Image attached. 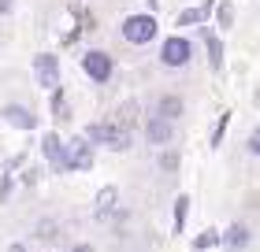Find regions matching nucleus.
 Masks as SVG:
<instances>
[{
  "instance_id": "obj_1",
  "label": "nucleus",
  "mask_w": 260,
  "mask_h": 252,
  "mask_svg": "<svg viewBox=\"0 0 260 252\" xmlns=\"http://www.w3.org/2000/svg\"><path fill=\"white\" fill-rule=\"evenodd\" d=\"M82 137H86L89 145L108 149V152H126L130 141H134V137H130V130H126L123 123H115V119H108V123H104V119H101V123H89Z\"/></svg>"
},
{
  "instance_id": "obj_2",
  "label": "nucleus",
  "mask_w": 260,
  "mask_h": 252,
  "mask_svg": "<svg viewBox=\"0 0 260 252\" xmlns=\"http://www.w3.org/2000/svg\"><path fill=\"white\" fill-rule=\"evenodd\" d=\"M156 33H160L156 19L145 15V11H138V15L123 19V41H126V45H138V49H141V45L156 41Z\"/></svg>"
},
{
  "instance_id": "obj_3",
  "label": "nucleus",
  "mask_w": 260,
  "mask_h": 252,
  "mask_svg": "<svg viewBox=\"0 0 260 252\" xmlns=\"http://www.w3.org/2000/svg\"><path fill=\"white\" fill-rule=\"evenodd\" d=\"M190 59H193V41L182 38V33H171V38L160 45V63L168 70H179V67L190 63Z\"/></svg>"
},
{
  "instance_id": "obj_4",
  "label": "nucleus",
  "mask_w": 260,
  "mask_h": 252,
  "mask_svg": "<svg viewBox=\"0 0 260 252\" xmlns=\"http://www.w3.org/2000/svg\"><path fill=\"white\" fill-rule=\"evenodd\" d=\"M82 70H86L89 82H97V86H108L112 75H115V59L104 52V49H89L82 56Z\"/></svg>"
},
{
  "instance_id": "obj_5",
  "label": "nucleus",
  "mask_w": 260,
  "mask_h": 252,
  "mask_svg": "<svg viewBox=\"0 0 260 252\" xmlns=\"http://www.w3.org/2000/svg\"><path fill=\"white\" fill-rule=\"evenodd\" d=\"M93 167V145L86 137H71L63 145V171H89Z\"/></svg>"
},
{
  "instance_id": "obj_6",
  "label": "nucleus",
  "mask_w": 260,
  "mask_h": 252,
  "mask_svg": "<svg viewBox=\"0 0 260 252\" xmlns=\"http://www.w3.org/2000/svg\"><path fill=\"white\" fill-rule=\"evenodd\" d=\"M34 78H38L41 89H56L60 86V56L56 52H38L34 56Z\"/></svg>"
},
{
  "instance_id": "obj_7",
  "label": "nucleus",
  "mask_w": 260,
  "mask_h": 252,
  "mask_svg": "<svg viewBox=\"0 0 260 252\" xmlns=\"http://www.w3.org/2000/svg\"><path fill=\"white\" fill-rule=\"evenodd\" d=\"M249 245H253V230H249V223H242V219L227 223V230L219 234V248H227V252H245Z\"/></svg>"
},
{
  "instance_id": "obj_8",
  "label": "nucleus",
  "mask_w": 260,
  "mask_h": 252,
  "mask_svg": "<svg viewBox=\"0 0 260 252\" xmlns=\"http://www.w3.org/2000/svg\"><path fill=\"white\" fill-rule=\"evenodd\" d=\"M171 137H175V123H168V119H160V115H152L145 119V141L149 145H171Z\"/></svg>"
},
{
  "instance_id": "obj_9",
  "label": "nucleus",
  "mask_w": 260,
  "mask_h": 252,
  "mask_svg": "<svg viewBox=\"0 0 260 252\" xmlns=\"http://www.w3.org/2000/svg\"><path fill=\"white\" fill-rule=\"evenodd\" d=\"M41 156H45V163H49L52 171H63V137L56 134V130H49V134L41 137Z\"/></svg>"
},
{
  "instance_id": "obj_10",
  "label": "nucleus",
  "mask_w": 260,
  "mask_h": 252,
  "mask_svg": "<svg viewBox=\"0 0 260 252\" xmlns=\"http://www.w3.org/2000/svg\"><path fill=\"white\" fill-rule=\"evenodd\" d=\"M0 115H4V123H11L15 130H34V126H38L34 112H30V107H19V104H4Z\"/></svg>"
},
{
  "instance_id": "obj_11",
  "label": "nucleus",
  "mask_w": 260,
  "mask_h": 252,
  "mask_svg": "<svg viewBox=\"0 0 260 252\" xmlns=\"http://www.w3.org/2000/svg\"><path fill=\"white\" fill-rule=\"evenodd\" d=\"M201 41H205V49H208V67L219 75L223 70V38L212 33V30H201Z\"/></svg>"
},
{
  "instance_id": "obj_12",
  "label": "nucleus",
  "mask_w": 260,
  "mask_h": 252,
  "mask_svg": "<svg viewBox=\"0 0 260 252\" xmlns=\"http://www.w3.org/2000/svg\"><path fill=\"white\" fill-rule=\"evenodd\" d=\"M186 219H190V197L179 193V197H175V208H171V234H182Z\"/></svg>"
},
{
  "instance_id": "obj_13",
  "label": "nucleus",
  "mask_w": 260,
  "mask_h": 252,
  "mask_svg": "<svg viewBox=\"0 0 260 252\" xmlns=\"http://www.w3.org/2000/svg\"><path fill=\"white\" fill-rule=\"evenodd\" d=\"M182 112H186L182 97H175V93H168V97H160V107H156V115H160V119H168V123H175V119H182Z\"/></svg>"
},
{
  "instance_id": "obj_14",
  "label": "nucleus",
  "mask_w": 260,
  "mask_h": 252,
  "mask_svg": "<svg viewBox=\"0 0 260 252\" xmlns=\"http://www.w3.org/2000/svg\"><path fill=\"white\" fill-rule=\"evenodd\" d=\"M208 11H212V0H205L201 8H186V11H179V26H201V22L208 19Z\"/></svg>"
},
{
  "instance_id": "obj_15",
  "label": "nucleus",
  "mask_w": 260,
  "mask_h": 252,
  "mask_svg": "<svg viewBox=\"0 0 260 252\" xmlns=\"http://www.w3.org/2000/svg\"><path fill=\"white\" fill-rule=\"evenodd\" d=\"M119 204V189L115 186H104L97 193V219H104V215H112V208Z\"/></svg>"
},
{
  "instance_id": "obj_16",
  "label": "nucleus",
  "mask_w": 260,
  "mask_h": 252,
  "mask_svg": "<svg viewBox=\"0 0 260 252\" xmlns=\"http://www.w3.org/2000/svg\"><path fill=\"white\" fill-rule=\"evenodd\" d=\"M212 248H219V230L216 226H208V230H201L193 237V252H212Z\"/></svg>"
},
{
  "instance_id": "obj_17",
  "label": "nucleus",
  "mask_w": 260,
  "mask_h": 252,
  "mask_svg": "<svg viewBox=\"0 0 260 252\" xmlns=\"http://www.w3.org/2000/svg\"><path fill=\"white\" fill-rule=\"evenodd\" d=\"M227 126H231V112H223V115L216 119V126H212V137H208V145H212V149H219V145H223V134H227Z\"/></svg>"
},
{
  "instance_id": "obj_18",
  "label": "nucleus",
  "mask_w": 260,
  "mask_h": 252,
  "mask_svg": "<svg viewBox=\"0 0 260 252\" xmlns=\"http://www.w3.org/2000/svg\"><path fill=\"white\" fill-rule=\"evenodd\" d=\"M179 160H182V156L175 152V149H164L156 163H160V171H168V174H175V171H179Z\"/></svg>"
},
{
  "instance_id": "obj_19",
  "label": "nucleus",
  "mask_w": 260,
  "mask_h": 252,
  "mask_svg": "<svg viewBox=\"0 0 260 252\" xmlns=\"http://www.w3.org/2000/svg\"><path fill=\"white\" fill-rule=\"evenodd\" d=\"M216 19H219L223 30L234 26V8H231V0H219V4H216Z\"/></svg>"
},
{
  "instance_id": "obj_20",
  "label": "nucleus",
  "mask_w": 260,
  "mask_h": 252,
  "mask_svg": "<svg viewBox=\"0 0 260 252\" xmlns=\"http://www.w3.org/2000/svg\"><path fill=\"white\" fill-rule=\"evenodd\" d=\"M11 193H15V174L4 171V174H0V204H8Z\"/></svg>"
},
{
  "instance_id": "obj_21",
  "label": "nucleus",
  "mask_w": 260,
  "mask_h": 252,
  "mask_svg": "<svg viewBox=\"0 0 260 252\" xmlns=\"http://www.w3.org/2000/svg\"><path fill=\"white\" fill-rule=\"evenodd\" d=\"M52 115H56V119H63V115H67V97H63V89H60V86L52 89Z\"/></svg>"
},
{
  "instance_id": "obj_22",
  "label": "nucleus",
  "mask_w": 260,
  "mask_h": 252,
  "mask_svg": "<svg viewBox=\"0 0 260 252\" xmlns=\"http://www.w3.org/2000/svg\"><path fill=\"white\" fill-rule=\"evenodd\" d=\"M245 149H249L253 156H260V126L253 130V134H249V141H245Z\"/></svg>"
},
{
  "instance_id": "obj_23",
  "label": "nucleus",
  "mask_w": 260,
  "mask_h": 252,
  "mask_svg": "<svg viewBox=\"0 0 260 252\" xmlns=\"http://www.w3.org/2000/svg\"><path fill=\"white\" fill-rule=\"evenodd\" d=\"M71 252H97V248H93L89 241H78V245H75V248H71Z\"/></svg>"
},
{
  "instance_id": "obj_24",
  "label": "nucleus",
  "mask_w": 260,
  "mask_h": 252,
  "mask_svg": "<svg viewBox=\"0 0 260 252\" xmlns=\"http://www.w3.org/2000/svg\"><path fill=\"white\" fill-rule=\"evenodd\" d=\"M11 4H15V0H0V15H8V11H11Z\"/></svg>"
},
{
  "instance_id": "obj_25",
  "label": "nucleus",
  "mask_w": 260,
  "mask_h": 252,
  "mask_svg": "<svg viewBox=\"0 0 260 252\" xmlns=\"http://www.w3.org/2000/svg\"><path fill=\"white\" fill-rule=\"evenodd\" d=\"M8 252H30V248H26V245H19V241H15V245H8Z\"/></svg>"
}]
</instances>
